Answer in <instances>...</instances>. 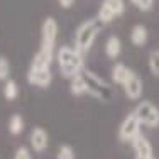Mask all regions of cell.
<instances>
[{"instance_id":"1","label":"cell","mask_w":159,"mask_h":159,"mask_svg":"<svg viewBox=\"0 0 159 159\" xmlns=\"http://www.w3.org/2000/svg\"><path fill=\"white\" fill-rule=\"evenodd\" d=\"M56 64L63 78L71 80L83 73L85 70V56L75 46L63 44L56 49Z\"/></svg>"},{"instance_id":"2","label":"cell","mask_w":159,"mask_h":159,"mask_svg":"<svg viewBox=\"0 0 159 159\" xmlns=\"http://www.w3.org/2000/svg\"><path fill=\"white\" fill-rule=\"evenodd\" d=\"M52 63L48 58H44L39 51L32 56L31 64H29L27 70V78L29 85L36 86V88H49L52 83V70H51Z\"/></svg>"},{"instance_id":"3","label":"cell","mask_w":159,"mask_h":159,"mask_svg":"<svg viewBox=\"0 0 159 159\" xmlns=\"http://www.w3.org/2000/svg\"><path fill=\"white\" fill-rule=\"evenodd\" d=\"M100 25L102 24L97 20V17L85 19L83 22L78 24L76 31L73 34V46L76 48L83 56L92 51L97 36L100 34Z\"/></svg>"},{"instance_id":"4","label":"cell","mask_w":159,"mask_h":159,"mask_svg":"<svg viewBox=\"0 0 159 159\" xmlns=\"http://www.w3.org/2000/svg\"><path fill=\"white\" fill-rule=\"evenodd\" d=\"M83 80H85L86 85V95L95 98V100L102 102V103H107V102L112 100L113 97V90L110 86V83L107 81L105 78H102L100 75H97L95 71L85 68L81 73Z\"/></svg>"},{"instance_id":"5","label":"cell","mask_w":159,"mask_h":159,"mask_svg":"<svg viewBox=\"0 0 159 159\" xmlns=\"http://www.w3.org/2000/svg\"><path fill=\"white\" fill-rule=\"evenodd\" d=\"M59 25L54 17H46L41 24V41L37 51L48 58L51 63L56 61V39H58Z\"/></svg>"},{"instance_id":"6","label":"cell","mask_w":159,"mask_h":159,"mask_svg":"<svg viewBox=\"0 0 159 159\" xmlns=\"http://www.w3.org/2000/svg\"><path fill=\"white\" fill-rule=\"evenodd\" d=\"M125 14V0H102L97 10V20L103 24H112L115 19Z\"/></svg>"},{"instance_id":"7","label":"cell","mask_w":159,"mask_h":159,"mask_svg":"<svg viewBox=\"0 0 159 159\" xmlns=\"http://www.w3.org/2000/svg\"><path fill=\"white\" fill-rule=\"evenodd\" d=\"M132 112L141 120L142 127H147V129L159 127V107L151 100H139Z\"/></svg>"},{"instance_id":"8","label":"cell","mask_w":159,"mask_h":159,"mask_svg":"<svg viewBox=\"0 0 159 159\" xmlns=\"http://www.w3.org/2000/svg\"><path fill=\"white\" fill-rule=\"evenodd\" d=\"M142 129V124L141 120L137 119V115H135L134 112L127 113L125 117H124V120L120 122L119 125V130H117V135H119V141L120 142H125V144H132L137 135H141Z\"/></svg>"},{"instance_id":"9","label":"cell","mask_w":159,"mask_h":159,"mask_svg":"<svg viewBox=\"0 0 159 159\" xmlns=\"http://www.w3.org/2000/svg\"><path fill=\"white\" fill-rule=\"evenodd\" d=\"M29 146L37 154L44 152L49 147V134H48L46 129L41 127V125L32 127L31 132H29Z\"/></svg>"},{"instance_id":"10","label":"cell","mask_w":159,"mask_h":159,"mask_svg":"<svg viewBox=\"0 0 159 159\" xmlns=\"http://www.w3.org/2000/svg\"><path fill=\"white\" fill-rule=\"evenodd\" d=\"M122 88H124V93H125V97L129 100L137 102V100H141V97L144 93V81L135 71H132L130 76L127 78V81L122 85Z\"/></svg>"},{"instance_id":"11","label":"cell","mask_w":159,"mask_h":159,"mask_svg":"<svg viewBox=\"0 0 159 159\" xmlns=\"http://www.w3.org/2000/svg\"><path fill=\"white\" fill-rule=\"evenodd\" d=\"M132 149H134V157H154V149L151 141L146 135H137L132 141Z\"/></svg>"},{"instance_id":"12","label":"cell","mask_w":159,"mask_h":159,"mask_svg":"<svg viewBox=\"0 0 159 159\" xmlns=\"http://www.w3.org/2000/svg\"><path fill=\"white\" fill-rule=\"evenodd\" d=\"M103 51H105V56L112 61H117L119 56L122 54V41L117 34H112V36L107 37L105 41V46H103Z\"/></svg>"},{"instance_id":"13","label":"cell","mask_w":159,"mask_h":159,"mask_svg":"<svg viewBox=\"0 0 159 159\" xmlns=\"http://www.w3.org/2000/svg\"><path fill=\"white\" fill-rule=\"evenodd\" d=\"M129 39H130L132 46L135 48H144L149 41V31L144 24H135L134 27L130 29V34H129Z\"/></svg>"},{"instance_id":"14","label":"cell","mask_w":159,"mask_h":159,"mask_svg":"<svg viewBox=\"0 0 159 159\" xmlns=\"http://www.w3.org/2000/svg\"><path fill=\"white\" fill-rule=\"evenodd\" d=\"M132 71H134V70H130V68H129L125 63L117 61V63L112 66V70H110V78H112V81L115 83V85H120V86H122L124 83L127 81V78L130 76Z\"/></svg>"},{"instance_id":"15","label":"cell","mask_w":159,"mask_h":159,"mask_svg":"<svg viewBox=\"0 0 159 159\" xmlns=\"http://www.w3.org/2000/svg\"><path fill=\"white\" fill-rule=\"evenodd\" d=\"M7 130H9L10 135H20L22 132L25 130V120L20 113H12L9 117V122H7Z\"/></svg>"},{"instance_id":"16","label":"cell","mask_w":159,"mask_h":159,"mask_svg":"<svg viewBox=\"0 0 159 159\" xmlns=\"http://www.w3.org/2000/svg\"><path fill=\"white\" fill-rule=\"evenodd\" d=\"M2 92H3V98H5L7 102H14V100H17L19 98V85H17V81L14 78H10V80H7L5 83H3V88H2Z\"/></svg>"},{"instance_id":"17","label":"cell","mask_w":159,"mask_h":159,"mask_svg":"<svg viewBox=\"0 0 159 159\" xmlns=\"http://www.w3.org/2000/svg\"><path fill=\"white\" fill-rule=\"evenodd\" d=\"M70 92L75 97H85L86 95V85H85V80H83L81 75H78V76L70 80Z\"/></svg>"},{"instance_id":"18","label":"cell","mask_w":159,"mask_h":159,"mask_svg":"<svg viewBox=\"0 0 159 159\" xmlns=\"http://www.w3.org/2000/svg\"><path fill=\"white\" fill-rule=\"evenodd\" d=\"M147 66L152 76L159 78V49H152L149 52V58H147Z\"/></svg>"},{"instance_id":"19","label":"cell","mask_w":159,"mask_h":159,"mask_svg":"<svg viewBox=\"0 0 159 159\" xmlns=\"http://www.w3.org/2000/svg\"><path fill=\"white\" fill-rule=\"evenodd\" d=\"M56 159H76V152H75L73 146L70 144H61L56 151Z\"/></svg>"},{"instance_id":"20","label":"cell","mask_w":159,"mask_h":159,"mask_svg":"<svg viewBox=\"0 0 159 159\" xmlns=\"http://www.w3.org/2000/svg\"><path fill=\"white\" fill-rule=\"evenodd\" d=\"M10 73H12L10 61L5 58V56H0V81L5 83L7 80H10Z\"/></svg>"},{"instance_id":"21","label":"cell","mask_w":159,"mask_h":159,"mask_svg":"<svg viewBox=\"0 0 159 159\" xmlns=\"http://www.w3.org/2000/svg\"><path fill=\"white\" fill-rule=\"evenodd\" d=\"M129 2H130L135 9L141 10V12H149L154 7V0H129Z\"/></svg>"},{"instance_id":"22","label":"cell","mask_w":159,"mask_h":159,"mask_svg":"<svg viewBox=\"0 0 159 159\" xmlns=\"http://www.w3.org/2000/svg\"><path fill=\"white\" fill-rule=\"evenodd\" d=\"M14 159H32V149L27 146H19L14 152Z\"/></svg>"},{"instance_id":"23","label":"cell","mask_w":159,"mask_h":159,"mask_svg":"<svg viewBox=\"0 0 159 159\" xmlns=\"http://www.w3.org/2000/svg\"><path fill=\"white\" fill-rule=\"evenodd\" d=\"M75 2H76V0H58L61 9H71V7L75 5Z\"/></svg>"},{"instance_id":"24","label":"cell","mask_w":159,"mask_h":159,"mask_svg":"<svg viewBox=\"0 0 159 159\" xmlns=\"http://www.w3.org/2000/svg\"><path fill=\"white\" fill-rule=\"evenodd\" d=\"M134 159H156V157H134Z\"/></svg>"}]
</instances>
